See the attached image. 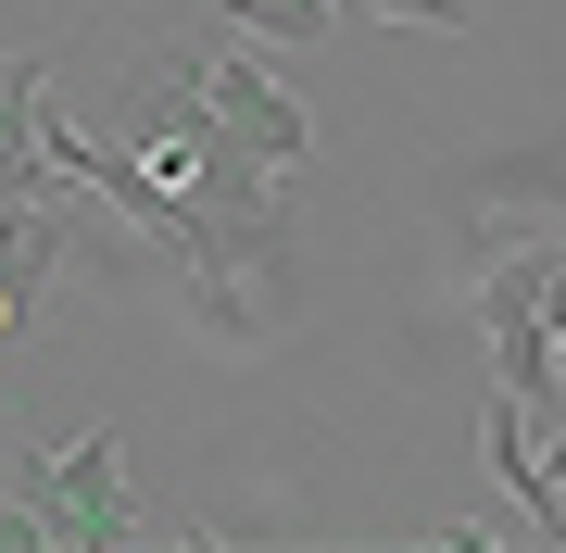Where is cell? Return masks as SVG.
<instances>
[{"mask_svg": "<svg viewBox=\"0 0 566 553\" xmlns=\"http://www.w3.org/2000/svg\"><path fill=\"white\" fill-rule=\"evenodd\" d=\"M227 0H102L51 63V114L114 139L164 189V265L202 302V328L252 340L290 302V177L214 102Z\"/></svg>", "mask_w": 566, "mask_h": 553, "instance_id": "obj_1", "label": "cell"}, {"mask_svg": "<svg viewBox=\"0 0 566 553\" xmlns=\"http://www.w3.org/2000/svg\"><path fill=\"white\" fill-rule=\"evenodd\" d=\"M227 13H240V39H264V51H315L340 0H227Z\"/></svg>", "mask_w": 566, "mask_h": 553, "instance_id": "obj_6", "label": "cell"}, {"mask_svg": "<svg viewBox=\"0 0 566 553\" xmlns=\"http://www.w3.org/2000/svg\"><path fill=\"white\" fill-rule=\"evenodd\" d=\"M39 102H51V51H0V202H39L51 177V139H39Z\"/></svg>", "mask_w": 566, "mask_h": 553, "instance_id": "obj_5", "label": "cell"}, {"mask_svg": "<svg viewBox=\"0 0 566 553\" xmlns=\"http://www.w3.org/2000/svg\"><path fill=\"white\" fill-rule=\"evenodd\" d=\"M139 491H126V428L25 440L0 453V553H126Z\"/></svg>", "mask_w": 566, "mask_h": 553, "instance_id": "obj_2", "label": "cell"}, {"mask_svg": "<svg viewBox=\"0 0 566 553\" xmlns=\"http://www.w3.org/2000/svg\"><path fill=\"white\" fill-rule=\"evenodd\" d=\"M554 265L566 252H504V265L479 277V328H491V390L528 415V428H554L566 415V352H554Z\"/></svg>", "mask_w": 566, "mask_h": 553, "instance_id": "obj_3", "label": "cell"}, {"mask_svg": "<svg viewBox=\"0 0 566 553\" xmlns=\"http://www.w3.org/2000/svg\"><path fill=\"white\" fill-rule=\"evenodd\" d=\"M365 13H390V25H465V0H365Z\"/></svg>", "mask_w": 566, "mask_h": 553, "instance_id": "obj_7", "label": "cell"}, {"mask_svg": "<svg viewBox=\"0 0 566 553\" xmlns=\"http://www.w3.org/2000/svg\"><path fill=\"white\" fill-rule=\"evenodd\" d=\"M214 102H227V126H240V139H252L277 177L315 151V114H303V102H290V88H277V76H264V63L240 51V13H227V39H214Z\"/></svg>", "mask_w": 566, "mask_h": 553, "instance_id": "obj_4", "label": "cell"}]
</instances>
